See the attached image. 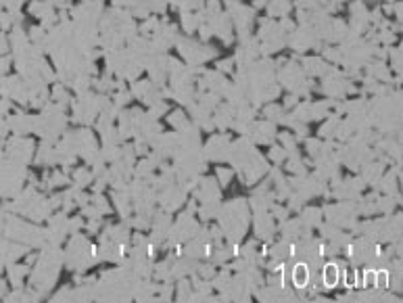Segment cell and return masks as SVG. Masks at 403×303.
Returning <instances> with one entry per match:
<instances>
[{"label":"cell","instance_id":"6da1fadb","mask_svg":"<svg viewBox=\"0 0 403 303\" xmlns=\"http://www.w3.org/2000/svg\"><path fill=\"white\" fill-rule=\"evenodd\" d=\"M292 280H294V286H305L307 284V280H309V272H307V268L305 266H297L294 268V274H292Z\"/></svg>","mask_w":403,"mask_h":303},{"label":"cell","instance_id":"7a4b0ae2","mask_svg":"<svg viewBox=\"0 0 403 303\" xmlns=\"http://www.w3.org/2000/svg\"><path fill=\"white\" fill-rule=\"evenodd\" d=\"M324 282H326V286H335L338 282V268L336 266L324 268Z\"/></svg>","mask_w":403,"mask_h":303}]
</instances>
